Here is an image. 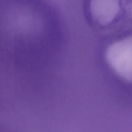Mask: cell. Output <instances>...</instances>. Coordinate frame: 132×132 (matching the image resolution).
I'll list each match as a JSON object with an SVG mask.
<instances>
[{
    "mask_svg": "<svg viewBox=\"0 0 132 132\" xmlns=\"http://www.w3.org/2000/svg\"><path fill=\"white\" fill-rule=\"evenodd\" d=\"M132 40L128 37L111 45L106 52V59L112 68L122 78L132 81Z\"/></svg>",
    "mask_w": 132,
    "mask_h": 132,
    "instance_id": "1",
    "label": "cell"
},
{
    "mask_svg": "<svg viewBox=\"0 0 132 132\" xmlns=\"http://www.w3.org/2000/svg\"><path fill=\"white\" fill-rule=\"evenodd\" d=\"M129 0H90L89 12L95 21L108 25L123 15L125 10L129 12Z\"/></svg>",
    "mask_w": 132,
    "mask_h": 132,
    "instance_id": "2",
    "label": "cell"
}]
</instances>
